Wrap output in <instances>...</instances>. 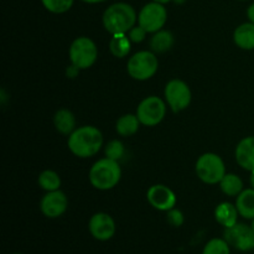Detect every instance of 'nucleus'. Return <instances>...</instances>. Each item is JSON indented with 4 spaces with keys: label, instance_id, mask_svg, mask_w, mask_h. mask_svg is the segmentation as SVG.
<instances>
[{
    "label": "nucleus",
    "instance_id": "32",
    "mask_svg": "<svg viewBox=\"0 0 254 254\" xmlns=\"http://www.w3.org/2000/svg\"><path fill=\"white\" fill-rule=\"evenodd\" d=\"M155 2H160V4H168V2L173 1V0H153Z\"/></svg>",
    "mask_w": 254,
    "mask_h": 254
},
{
    "label": "nucleus",
    "instance_id": "26",
    "mask_svg": "<svg viewBox=\"0 0 254 254\" xmlns=\"http://www.w3.org/2000/svg\"><path fill=\"white\" fill-rule=\"evenodd\" d=\"M124 155V145L119 140H112L106 146V156L112 160H121Z\"/></svg>",
    "mask_w": 254,
    "mask_h": 254
},
{
    "label": "nucleus",
    "instance_id": "17",
    "mask_svg": "<svg viewBox=\"0 0 254 254\" xmlns=\"http://www.w3.org/2000/svg\"><path fill=\"white\" fill-rule=\"evenodd\" d=\"M236 207L238 213L246 220H253L254 218V189L243 190L238 195L236 201Z\"/></svg>",
    "mask_w": 254,
    "mask_h": 254
},
{
    "label": "nucleus",
    "instance_id": "33",
    "mask_svg": "<svg viewBox=\"0 0 254 254\" xmlns=\"http://www.w3.org/2000/svg\"><path fill=\"white\" fill-rule=\"evenodd\" d=\"M251 185H252V189H254V171L251 174Z\"/></svg>",
    "mask_w": 254,
    "mask_h": 254
},
{
    "label": "nucleus",
    "instance_id": "18",
    "mask_svg": "<svg viewBox=\"0 0 254 254\" xmlns=\"http://www.w3.org/2000/svg\"><path fill=\"white\" fill-rule=\"evenodd\" d=\"M54 123L60 133L64 134V135H69L74 130L76 119H74L73 113L69 112L68 109H60L55 114Z\"/></svg>",
    "mask_w": 254,
    "mask_h": 254
},
{
    "label": "nucleus",
    "instance_id": "36",
    "mask_svg": "<svg viewBox=\"0 0 254 254\" xmlns=\"http://www.w3.org/2000/svg\"><path fill=\"white\" fill-rule=\"evenodd\" d=\"M14 254H21V253H14Z\"/></svg>",
    "mask_w": 254,
    "mask_h": 254
},
{
    "label": "nucleus",
    "instance_id": "9",
    "mask_svg": "<svg viewBox=\"0 0 254 254\" xmlns=\"http://www.w3.org/2000/svg\"><path fill=\"white\" fill-rule=\"evenodd\" d=\"M165 99L174 113L184 111L191 103V91L181 79H171L165 87Z\"/></svg>",
    "mask_w": 254,
    "mask_h": 254
},
{
    "label": "nucleus",
    "instance_id": "27",
    "mask_svg": "<svg viewBox=\"0 0 254 254\" xmlns=\"http://www.w3.org/2000/svg\"><path fill=\"white\" fill-rule=\"evenodd\" d=\"M146 34H148V31H146L145 29H143L140 25H138V26H134L133 29L128 32V36L131 42L139 44V42H141L144 39H145Z\"/></svg>",
    "mask_w": 254,
    "mask_h": 254
},
{
    "label": "nucleus",
    "instance_id": "12",
    "mask_svg": "<svg viewBox=\"0 0 254 254\" xmlns=\"http://www.w3.org/2000/svg\"><path fill=\"white\" fill-rule=\"evenodd\" d=\"M89 232L97 241H109L116 233V223L108 213H96L89 220Z\"/></svg>",
    "mask_w": 254,
    "mask_h": 254
},
{
    "label": "nucleus",
    "instance_id": "35",
    "mask_svg": "<svg viewBox=\"0 0 254 254\" xmlns=\"http://www.w3.org/2000/svg\"><path fill=\"white\" fill-rule=\"evenodd\" d=\"M251 227H252V230L254 231V218L252 220V223H251Z\"/></svg>",
    "mask_w": 254,
    "mask_h": 254
},
{
    "label": "nucleus",
    "instance_id": "3",
    "mask_svg": "<svg viewBox=\"0 0 254 254\" xmlns=\"http://www.w3.org/2000/svg\"><path fill=\"white\" fill-rule=\"evenodd\" d=\"M122 170L118 161L109 158L96 161L89 170V181L98 190H111L121 181Z\"/></svg>",
    "mask_w": 254,
    "mask_h": 254
},
{
    "label": "nucleus",
    "instance_id": "21",
    "mask_svg": "<svg viewBox=\"0 0 254 254\" xmlns=\"http://www.w3.org/2000/svg\"><path fill=\"white\" fill-rule=\"evenodd\" d=\"M140 121L134 114H126L117 121V133L122 136H130L138 131Z\"/></svg>",
    "mask_w": 254,
    "mask_h": 254
},
{
    "label": "nucleus",
    "instance_id": "19",
    "mask_svg": "<svg viewBox=\"0 0 254 254\" xmlns=\"http://www.w3.org/2000/svg\"><path fill=\"white\" fill-rule=\"evenodd\" d=\"M130 39L127 34L112 35V39L109 41V50L113 56L123 59L130 52Z\"/></svg>",
    "mask_w": 254,
    "mask_h": 254
},
{
    "label": "nucleus",
    "instance_id": "1",
    "mask_svg": "<svg viewBox=\"0 0 254 254\" xmlns=\"http://www.w3.org/2000/svg\"><path fill=\"white\" fill-rule=\"evenodd\" d=\"M103 145V136L99 129L92 126L77 128L69 134L68 148L76 156L89 158L101 150Z\"/></svg>",
    "mask_w": 254,
    "mask_h": 254
},
{
    "label": "nucleus",
    "instance_id": "15",
    "mask_svg": "<svg viewBox=\"0 0 254 254\" xmlns=\"http://www.w3.org/2000/svg\"><path fill=\"white\" fill-rule=\"evenodd\" d=\"M238 215L240 213H238L237 207L230 202L220 203L215 210L216 221L225 228H230L235 226L236 223H238Z\"/></svg>",
    "mask_w": 254,
    "mask_h": 254
},
{
    "label": "nucleus",
    "instance_id": "29",
    "mask_svg": "<svg viewBox=\"0 0 254 254\" xmlns=\"http://www.w3.org/2000/svg\"><path fill=\"white\" fill-rule=\"evenodd\" d=\"M78 72H79V68L78 67L74 66V64H71V66L67 67V69H66V74L68 78H74V77L78 74Z\"/></svg>",
    "mask_w": 254,
    "mask_h": 254
},
{
    "label": "nucleus",
    "instance_id": "25",
    "mask_svg": "<svg viewBox=\"0 0 254 254\" xmlns=\"http://www.w3.org/2000/svg\"><path fill=\"white\" fill-rule=\"evenodd\" d=\"M42 5L54 14H64L73 5V0H41Z\"/></svg>",
    "mask_w": 254,
    "mask_h": 254
},
{
    "label": "nucleus",
    "instance_id": "2",
    "mask_svg": "<svg viewBox=\"0 0 254 254\" xmlns=\"http://www.w3.org/2000/svg\"><path fill=\"white\" fill-rule=\"evenodd\" d=\"M138 16L131 5L114 2L103 14V26L109 34H128L135 25Z\"/></svg>",
    "mask_w": 254,
    "mask_h": 254
},
{
    "label": "nucleus",
    "instance_id": "30",
    "mask_svg": "<svg viewBox=\"0 0 254 254\" xmlns=\"http://www.w3.org/2000/svg\"><path fill=\"white\" fill-rule=\"evenodd\" d=\"M247 16H248V19H250V21L254 24V2L252 5H250V7H248Z\"/></svg>",
    "mask_w": 254,
    "mask_h": 254
},
{
    "label": "nucleus",
    "instance_id": "4",
    "mask_svg": "<svg viewBox=\"0 0 254 254\" xmlns=\"http://www.w3.org/2000/svg\"><path fill=\"white\" fill-rule=\"evenodd\" d=\"M196 174L203 183L210 185L220 184L226 175L225 163L217 154L206 153L196 163Z\"/></svg>",
    "mask_w": 254,
    "mask_h": 254
},
{
    "label": "nucleus",
    "instance_id": "16",
    "mask_svg": "<svg viewBox=\"0 0 254 254\" xmlns=\"http://www.w3.org/2000/svg\"><path fill=\"white\" fill-rule=\"evenodd\" d=\"M235 44L242 50H254V24L245 22L235 30Z\"/></svg>",
    "mask_w": 254,
    "mask_h": 254
},
{
    "label": "nucleus",
    "instance_id": "10",
    "mask_svg": "<svg viewBox=\"0 0 254 254\" xmlns=\"http://www.w3.org/2000/svg\"><path fill=\"white\" fill-rule=\"evenodd\" d=\"M225 238L227 243L241 252H250L254 250V231L251 226L245 223H236L225 230Z\"/></svg>",
    "mask_w": 254,
    "mask_h": 254
},
{
    "label": "nucleus",
    "instance_id": "28",
    "mask_svg": "<svg viewBox=\"0 0 254 254\" xmlns=\"http://www.w3.org/2000/svg\"><path fill=\"white\" fill-rule=\"evenodd\" d=\"M168 221L171 226L174 227H180L184 223V215L181 211L173 208V210L168 211Z\"/></svg>",
    "mask_w": 254,
    "mask_h": 254
},
{
    "label": "nucleus",
    "instance_id": "6",
    "mask_svg": "<svg viewBox=\"0 0 254 254\" xmlns=\"http://www.w3.org/2000/svg\"><path fill=\"white\" fill-rule=\"evenodd\" d=\"M98 50L93 40L89 37H77L69 47V60L71 64L79 69H87L96 62Z\"/></svg>",
    "mask_w": 254,
    "mask_h": 254
},
{
    "label": "nucleus",
    "instance_id": "5",
    "mask_svg": "<svg viewBox=\"0 0 254 254\" xmlns=\"http://www.w3.org/2000/svg\"><path fill=\"white\" fill-rule=\"evenodd\" d=\"M159 67L158 57L151 51H139L129 59L127 69L131 78L145 81L156 73Z\"/></svg>",
    "mask_w": 254,
    "mask_h": 254
},
{
    "label": "nucleus",
    "instance_id": "24",
    "mask_svg": "<svg viewBox=\"0 0 254 254\" xmlns=\"http://www.w3.org/2000/svg\"><path fill=\"white\" fill-rule=\"evenodd\" d=\"M202 254H231V248L225 238H212L206 243Z\"/></svg>",
    "mask_w": 254,
    "mask_h": 254
},
{
    "label": "nucleus",
    "instance_id": "14",
    "mask_svg": "<svg viewBox=\"0 0 254 254\" xmlns=\"http://www.w3.org/2000/svg\"><path fill=\"white\" fill-rule=\"evenodd\" d=\"M236 160L245 170L254 171V136H247L238 143Z\"/></svg>",
    "mask_w": 254,
    "mask_h": 254
},
{
    "label": "nucleus",
    "instance_id": "8",
    "mask_svg": "<svg viewBox=\"0 0 254 254\" xmlns=\"http://www.w3.org/2000/svg\"><path fill=\"white\" fill-rule=\"evenodd\" d=\"M168 19V12H166L164 4L160 2H149L143 9L140 10L138 16V22L143 29L150 34L160 31L165 25Z\"/></svg>",
    "mask_w": 254,
    "mask_h": 254
},
{
    "label": "nucleus",
    "instance_id": "13",
    "mask_svg": "<svg viewBox=\"0 0 254 254\" xmlns=\"http://www.w3.org/2000/svg\"><path fill=\"white\" fill-rule=\"evenodd\" d=\"M149 203L159 211H170L176 205V196L171 189L165 185L151 186L146 193Z\"/></svg>",
    "mask_w": 254,
    "mask_h": 254
},
{
    "label": "nucleus",
    "instance_id": "34",
    "mask_svg": "<svg viewBox=\"0 0 254 254\" xmlns=\"http://www.w3.org/2000/svg\"><path fill=\"white\" fill-rule=\"evenodd\" d=\"M174 1L178 2V4H181V2H184V1H185V0H174Z\"/></svg>",
    "mask_w": 254,
    "mask_h": 254
},
{
    "label": "nucleus",
    "instance_id": "20",
    "mask_svg": "<svg viewBox=\"0 0 254 254\" xmlns=\"http://www.w3.org/2000/svg\"><path fill=\"white\" fill-rule=\"evenodd\" d=\"M174 45V36L168 30H160L155 32L150 40V47L156 54H164L169 51Z\"/></svg>",
    "mask_w": 254,
    "mask_h": 254
},
{
    "label": "nucleus",
    "instance_id": "31",
    "mask_svg": "<svg viewBox=\"0 0 254 254\" xmlns=\"http://www.w3.org/2000/svg\"><path fill=\"white\" fill-rule=\"evenodd\" d=\"M84 2H88V4H98V2L104 1V0H82Z\"/></svg>",
    "mask_w": 254,
    "mask_h": 254
},
{
    "label": "nucleus",
    "instance_id": "23",
    "mask_svg": "<svg viewBox=\"0 0 254 254\" xmlns=\"http://www.w3.org/2000/svg\"><path fill=\"white\" fill-rule=\"evenodd\" d=\"M39 185L46 191H56L61 186V179L55 171L45 170L40 174Z\"/></svg>",
    "mask_w": 254,
    "mask_h": 254
},
{
    "label": "nucleus",
    "instance_id": "11",
    "mask_svg": "<svg viewBox=\"0 0 254 254\" xmlns=\"http://www.w3.org/2000/svg\"><path fill=\"white\" fill-rule=\"evenodd\" d=\"M68 206L66 195L62 191H49L40 202L41 212L49 218H57L64 215Z\"/></svg>",
    "mask_w": 254,
    "mask_h": 254
},
{
    "label": "nucleus",
    "instance_id": "22",
    "mask_svg": "<svg viewBox=\"0 0 254 254\" xmlns=\"http://www.w3.org/2000/svg\"><path fill=\"white\" fill-rule=\"evenodd\" d=\"M221 190L227 196H238L243 191V181L235 174H226L220 183Z\"/></svg>",
    "mask_w": 254,
    "mask_h": 254
},
{
    "label": "nucleus",
    "instance_id": "7",
    "mask_svg": "<svg viewBox=\"0 0 254 254\" xmlns=\"http://www.w3.org/2000/svg\"><path fill=\"white\" fill-rule=\"evenodd\" d=\"M166 114V106L161 98L156 96L146 97L140 102L136 109V117L140 123L146 127L158 126Z\"/></svg>",
    "mask_w": 254,
    "mask_h": 254
}]
</instances>
